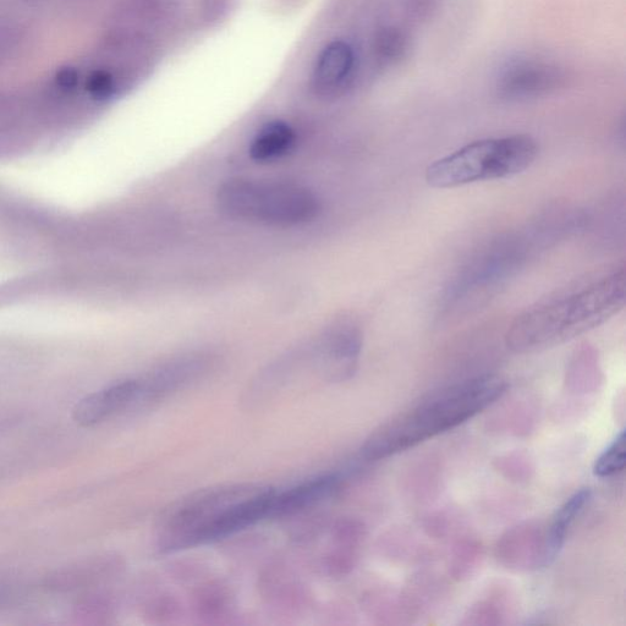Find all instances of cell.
Wrapping results in <instances>:
<instances>
[{
    "label": "cell",
    "instance_id": "cell-1",
    "mask_svg": "<svg viewBox=\"0 0 626 626\" xmlns=\"http://www.w3.org/2000/svg\"><path fill=\"white\" fill-rule=\"evenodd\" d=\"M626 272L619 268L573 293L521 313L505 343L516 354H534L570 342L603 325L625 306Z\"/></svg>",
    "mask_w": 626,
    "mask_h": 626
},
{
    "label": "cell",
    "instance_id": "cell-2",
    "mask_svg": "<svg viewBox=\"0 0 626 626\" xmlns=\"http://www.w3.org/2000/svg\"><path fill=\"white\" fill-rule=\"evenodd\" d=\"M507 388V382L496 375L444 388L373 431L362 444L361 457L367 461L391 458L452 431L496 403Z\"/></svg>",
    "mask_w": 626,
    "mask_h": 626
},
{
    "label": "cell",
    "instance_id": "cell-3",
    "mask_svg": "<svg viewBox=\"0 0 626 626\" xmlns=\"http://www.w3.org/2000/svg\"><path fill=\"white\" fill-rule=\"evenodd\" d=\"M537 156V141L530 135L474 141L433 162L426 170V181L432 188L454 189L512 178L529 169Z\"/></svg>",
    "mask_w": 626,
    "mask_h": 626
},
{
    "label": "cell",
    "instance_id": "cell-4",
    "mask_svg": "<svg viewBox=\"0 0 626 626\" xmlns=\"http://www.w3.org/2000/svg\"><path fill=\"white\" fill-rule=\"evenodd\" d=\"M217 201L222 212L232 218L282 227L310 222L320 212V202L312 191L280 181H228L219 189Z\"/></svg>",
    "mask_w": 626,
    "mask_h": 626
},
{
    "label": "cell",
    "instance_id": "cell-5",
    "mask_svg": "<svg viewBox=\"0 0 626 626\" xmlns=\"http://www.w3.org/2000/svg\"><path fill=\"white\" fill-rule=\"evenodd\" d=\"M256 485L208 488L181 499L164 514L159 527V552L175 553L210 543L214 525L230 505L257 490Z\"/></svg>",
    "mask_w": 626,
    "mask_h": 626
},
{
    "label": "cell",
    "instance_id": "cell-6",
    "mask_svg": "<svg viewBox=\"0 0 626 626\" xmlns=\"http://www.w3.org/2000/svg\"><path fill=\"white\" fill-rule=\"evenodd\" d=\"M568 84L562 65L540 57H516L505 63L496 79L501 100L524 102L552 95Z\"/></svg>",
    "mask_w": 626,
    "mask_h": 626
},
{
    "label": "cell",
    "instance_id": "cell-7",
    "mask_svg": "<svg viewBox=\"0 0 626 626\" xmlns=\"http://www.w3.org/2000/svg\"><path fill=\"white\" fill-rule=\"evenodd\" d=\"M212 365L210 356L188 355L170 360L139 380L136 403L158 402L205 376Z\"/></svg>",
    "mask_w": 626,
    "mask_h": 626
},
{
    "label": "cell",
    "instance_id": "cell-8",
    "mask_svg": "<svg viewBox=\"0 0 626 626\" xmlns=\"http://www.w3.org/2000/svg\"><path fill=\"white\" fill-rule=\"evenodd\" d=\"M362 349V333L354 323H339L318 345L317 355L327 380L343 382L354 376Z\"/></svg>",
    "mask_w": 626,
    "mask_h": 626
},
{
    "label": "cell",
    "instance_id": "cell-9",
    "mask_svg": "<svg viewBox=\"0 0 626 626\" xmlns=\"http://www.w3.org/2000/svg\"><path fill=\"white\" fill-rule=\"evenodd\" d=\"M139 380L120 381L79 400L73 409V420L81 427L102 424L137 402Z\"/></svg>",
    "mask_w": 626,
    "mask_h": 626
},
{
    "label": "cell",
    "instance_id": "cell-10",
    "mask_svg": "<svg viewBox=\"0 0 626 626\" xmlns=\"http://www.w3.org/2000/svg\"><path fill=\"white\" fill-rule=\"evenodd\" d=\"M342 474H327L307 480L287 491L274 494L269 518H285L312 508L313 505L326 501L342 488Z\"/></svg>",
    "mask_w": 626,
    "mask_h": 626
},
{
    "label": "cell",
    "instance_id": "cell-11",
    "mask_svg": "<svg viewBox=\"0 0 626 626\" xmlns=\"http://www.w3.org/2000/svg\"><path fill=\"white\" fill-rule=\"evenodd\" d=\"M355 69L354 47L344 40L333 41L318 57L315 67L316 86L325 92L342 89L353 76Z\"/></svg>",
    "mask_w": 626,
    "mask_h": 626
},
{
    "label": "cell",
    "instance_id": "cell-12",
    "mask_svg": "<svg viewBox=\"0 0 626 626\" xmlns=\"http://www.w3.org/2000/svg\"><path fill=\"white\" fill-rule=\"evenodd\" d=\"M591 494L590 488H582L567 499L553 516L546 532V565H551L559 556L571 525L590 502Z\"/></svg>",
    "mask_w": 626,
    "mask_h": 626
},
{
    "label": "cell",
    "instance_id": "cell-13",
    "mask_svg": "<svg viewBox=\"0 0 626 626\" xmlns=\"http://www.w3.org/2000/svg\"><path fill=\"white\" fill-rule=\"evenodd\" d=\"M294 142V130L288 124L274 122L258 131L250 146V156L257 162L274 161L289 152Z\"/></svg>",
    "mask_w": 626,
    "mask_h": 626
},
{
    "label": "cell",
    "instance_id": "cell-14",
    "mask_svg": "<svg viewBox=\"0 0 626 626\" xmlns=\"http://www.w3.org/2000/svg\"><path fill=\"white\" fill-rule=\"evenodd\" d=\"M410 38L399 26L382 27L375 40V54L377 62L382 67H394L403 62L408 56Z\"/></svg>",
    "mask_w": 626,
    "mask_h": 626
},
{
    "label": "cell",
    "instance_id": "cell-15",
    "mask_svg": "<svg viewBox=\"0 0 626 626\" xmlns=\"http://www.w3.org/2000/svg\"><path fill=\"white\" fill-rule=\"evenodd\" d=\"M625 463V431L623 430L597 458L595 465H593V474L600 477V479H607V477H612L622 472L625 468Z\"/></svg>",
    "mask_w": 626,
    "mask_h": 626
},
{
    "label": "cell",
    "instance_id": "cell-16",
    "mask_svg": "<svg viewBox=\"0 0 626 626\" xmlns=\"http://www.w3.org/2000/svg\"><path fill=\"white\" fill-rule=\"evenodd\" d=\"M232 597L223 586L210 585L195 597L197 612L205 618H216L228 611Z\"/></svg>",
    "mask_w": 626,
    "mask_h": 626
},
{
    "label": "cell",
    "instance_id": "cell-17",
    "mask_svg": "<svg viewBox=\"0 0 626 626\" xmlns=\"http://www.w3.org/2000/svg\"><path fill=\"white\" fill-rule=\"evenodd\" d=\"M87 91L97 100H106L113 95L115 90L114 79L107 70H95L86 82Z\"/></svg>",
    "mask_w": 626,
    "mask_h": 626
},
{
    "label": "cell",
    "instance_id": "cell-18",
    "mask_svg": "<svg viewBox=\"0 0 626 626\" xmlns=\"http://www.w3.org/2000/svg\"><path fill=\"white\" fill-rule=\"evenodd\" d=\"M79 71L74 68L60 69L56 75V82L60 90L73 91L79 85Z\"/></svg>",
    "mask_w": 626,
    "mask_h": 626
},
{
    "label": "cell",
    "instance_id": "cell-19",
    "mask_svg": "<svg viewBox=\"0 0 626 626\" xmlns=\"http://www.w3.org/2000/svg\"><path fill=\"white\" fill-rule=\"evenodd\" d=\"M410 8L419 16L427 15L433 9L435 0H409Z\"/></svg>",
    "mask_w": 626,
    "mask_h": 626
}]
</instances>
